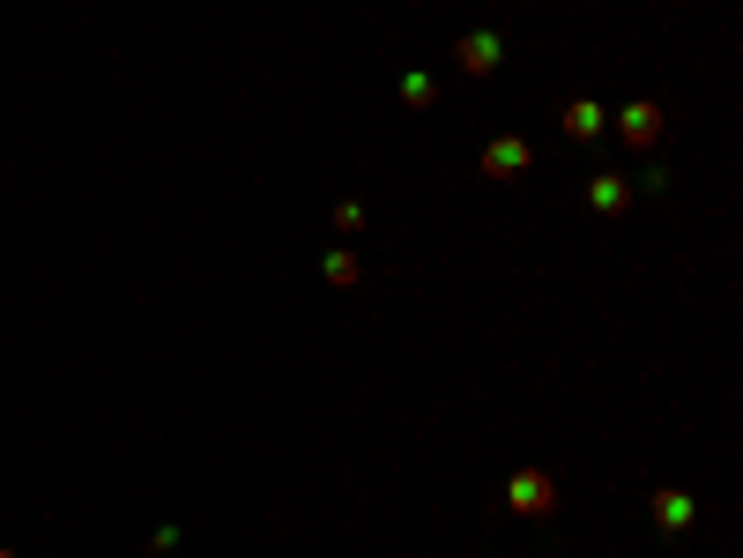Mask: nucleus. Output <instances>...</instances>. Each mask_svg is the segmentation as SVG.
<instances>
[{
    "label": "nucleus",
    "instance_id": "nucleus-1",
    "mask_svg": "<svg viewBox=\"0 0 743 558\" xmlns=\"http://www.w3.org/2000/svg\"><path fill=\"white\" fill-rule=\"evenodd\" d=\"M506 507H513V514H528V521H543L550 507H558V484H550L543 470H521L513 484H506Z\"/></svg>",
    "mask_w": 743,
    "mask_h": 558
},
{
    "label": "nucleus",
    "instance_id": "nucleus-2",
    "mask_svg": "<svg viewBox=\"0 0 743 558\" xmlns=\"http://www.w3.org/2000/svg\"><path fill=\"white\" fill-rule=\"evenodd\" d=\"M528 165H536V149H528L521 134H498L491 149H484V172H491V179H521Z\"/></svg>",
    "mask_w": 743,
    "mask_h": 558
},
{
    "label": "nucleus",
    "instance_id": "nucleus-3",
    "mask_svg": "<svg viewBox=\"0 0 743 558\" xmlns=\"http://www.w3.org/2000/svg\"><path fill=\"white\" fill-rule=\"evenodd\" d=\"M498 52H506V38H498V31H468V38L454 45L461 75H491V68H498Z\"/></svg>",
    "mask_w": 743,
    "mask_h": 558
},
{
    "label": "nucleus",
    "instance_id": "nucleus-4",
    "mask_svg": "<svg viewBox=\"0 0 743 558\" xmlns=\"http://www.w3.org/2000/svg\"><path fill=\"white\" fill-rule=\"evenodd\" d=\"M624 142H632V149H647V142H655L661 134V105H624Z\"/></svg>",
    "mask_w": 743,
    "mask_h": 558
},
{
    "label": "nucleus",
    "instance_id": "nucleus-5",
    "mask_svg": "<svg viewBox=\"0 0 743 558\" xmlns=\"http://www.w3.org/2000/svg\"><path fill=\"white\" fill-rule=\"evenodd\" d=\"M595 128H602V112H595L587 97H580V105H565V134H573V142H587Z\"/></svg>",
    "mask_w": 743,
    "mask_h": 558
},
{
    "label": "nucleus",
    "instance_id": "nucleus-6",
    "mask_svg": "<svg viewBox=\"0 0 743 558\" xmlns=\"http://www.w3.org/2000/svg\"><path fill=\"white\" fill-rule=\"evenodd\" d=\"M655 514H661V529H684V521H692V499H684V492H661Z\"/></svg>",
    "mask_w": 743,
    "mask_h": 558
},
{
    "label": "nucleus",
    "instance_id": "nucleus-7",
    "mask_svg": "<svg viewBox=\"0 0 743 558\" xmlns=\"http://www.w3.org/2000/svg\"><path fill=\"white\" fill-rule=\"evenodd\" d=\"M595 209H602V216L624 209V179H595Z\"/></svg>",
    "mask_w": 743,
    "mask_h": 558
},
{
    "label": "nucleus",
    "instance_id": "nucleus-8",
    "mask_svg": "<svg viewBox=\"0 0 743 558\" xmlns=\"http://www.w3.org/2000/svg\"><path fill=\"white\" fill-rule=\"evenodd\" d=\"M328 283H342V291H350V283H357V260H350V254H328Z\"/></svg>",
    "mask_w": 743,
    "mask_h": 558
},
{
    "label": "nucleus",
    "instance_id": "nucleus-9",
    "mask_svg": "<svg viewBox=\"0 0 743 558\" xmlns=\"http://www.w3.org/2000/svg\"><path fill=\"white\" fill-rule=\"evenodd\" d=\"M402 97H410L416 112H424V105H431V75H402Z\"/></svg>",
    "mask_w": 743,
    "mask_h": 558
},
{
    "label": "nucleus",
    "instance_id": "nucleus-10",
    "mask_svg": "<svg viewBox=\"0 0 743 558\" xmlns=\"http://www.w3.org/2000/svg\"><path fill=\"white\" fill-rule=\"evenodd\" d=\"M0 558H15V551H8V544H0Z\"/></svg>",
    "mask_w": 743,
    "mask_h": 558
}]
</instances>
